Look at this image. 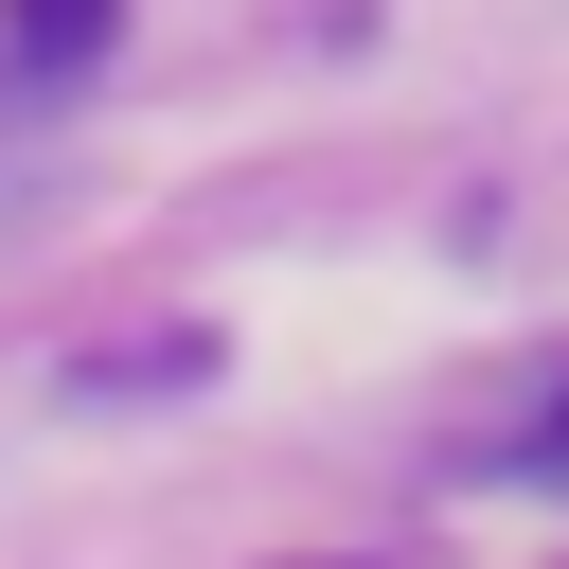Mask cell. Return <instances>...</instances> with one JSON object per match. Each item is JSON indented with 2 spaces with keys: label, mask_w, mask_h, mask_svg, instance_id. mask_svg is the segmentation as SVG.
Wrapping results in <instances>:
<instances>
[{
  "label": "cell",
  "mask_w": 569,
  "mask_h": 569,
  "mask_svg": "<svg viewBox=\"0 0 569 569\" xmlns=\"http://www.w3.org/2000/svg\"><path fill=\"white\" fill-rule=\"evenodd\" d=\"M107 36H124V0H0V71H36V89L89 71Z\"/></svg>",
  "instance_id": "1"
},
{
  "label": "cell",
  "mask_w": 569,
  "mask_h": 569,
  "mask_svg": "<svg viewBox=\"0 0 569 569\" xmlns=\"http://www.w3.org/2000/svg\"><path fill=\"white\" fill-rule=\"evenodd\" d=\"M71 391H213V338H196V320H160V338H89Z\"/></svg>",
  "instance_id": "2"
},
{
  "label": "cell",
  "mask_w": 569,
  "mask_h": 569,
  "mask_svg": "<svg viewBox=\"0 0 569 569\" xmlns=\"http://www.w3.org/2000/svg\"><path fill=\"white\" fill-rule=\"evenodd\" d=\"M18 107H36V71H0V178H18Z\"/></svg>",
  "instance_id": "3"
},
{
  "label": "cell",
  "mask_w": 569,
  "mask_h": 569,
  "mask_svg": "<svg viewBox=\"0 0 569 569\" xmlns=\"http://www.w3.org/2000/svg\"><path fill=\"white\" fill-rule=\"evenodd\" d=\"M533 462H569V427H551V445H533Z\"/></svg>",
  "instance_id": "4"
}]
</instances>
